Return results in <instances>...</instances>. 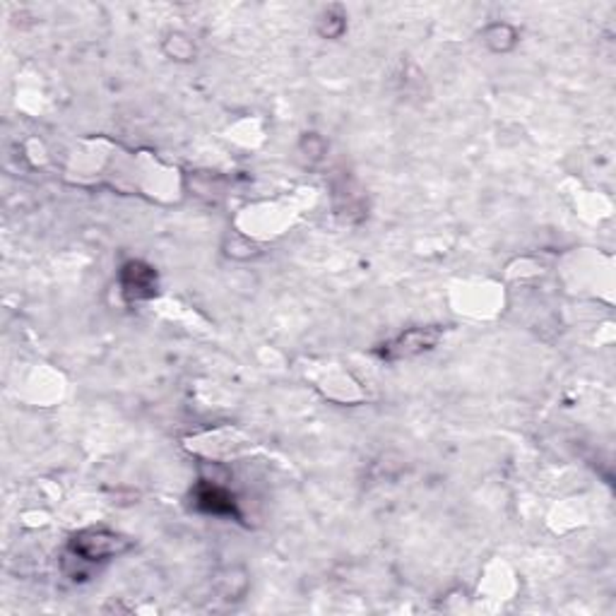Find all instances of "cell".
Instances as JSON below:
<instances>
[{"mask_svg": "<svg viewBox=\"0 0 616 616\" xmlns=\"http://www.w3.org/2000/svg\"><path fill=\"white\" fill-rule=\"evenodd\" d=\"M70 549L82 561H107V559L121 556L123 551L130 549V542L118 532L92 528L80 532V535H75L73 542H70Z\"/></svg>", "mask_w": 616, "mask_h": 616, "instance_id": "1", "label": "cell"}, {"mask_svg": "<svg viewBox=\"0 0 616 616\" xmlns=\"http://www.w3.org/2000/svg\"><path fill=\"white\" fill-rule=\"evenodd\" d=\"M441 340V328H412L405 330L402 335L385 342L381 349L383 359L388 362H400V359H412L424 352H429Z\"/></svg>", "mask_w": 616, "mask_h": 616, "instance_id": "2", "label": "cell"}, {"mask_svg": "<svg viewBox=\"0 0 616 616\" xmlns=\"http://www.w3.org/2000/svg\"><path fill=\"white\" fill-rule=\"evenodd\" d=\"M121 287L130 302L152 299L157 294V272L148 262L128 261L121 268Z\"/></svg>", "mask_w": 616, "mask_h": 616, "instance_id": "3", "label": "cell"}, {"mask_svg": "<svg viewBox=\"0 0 616 616\" xmlns=\"http://www.w3.org/2000/svg\"><path fill=\"white\" fill-rule=\"evenodd\" d=\"M193 501H195V506L202 510V513H210V516H221V518L239 516L234 496L229 494L224 487H220V484H215V482L198 484L193 491Z\"/></svg>", "mask_w": 616, "mask_h": 616, "instance_id": "4", "label": "cell"}, {"mask_svg": "<svg viewBox=\"0 0 616 616\" xmlns=\"http://www.w3.org/2000/svg\"><path fill=\"white\" fill-rule=\"evenodd\" d=\"M482 39L487 48L494 51V54H508V51L516 48L520 36H518V29L508 25V22H491V25L482 29Z\"/></svg>", "mask_w": 616, "mask_h": 616, "instance_id": "5", "label": "cell"}, {"mask_svg": "<svg viewBox=\"0 0 616 616\" xmlns=\"http://www.w3.org/2000/svg\"><path fill=\"white\" fill-rule=\"evenodd\" d=\"M344 29H347V15L342 13V7L337 5L328 7L318 20V32H321L323 39H340Z\"/></svg>", "mask_w": 616, "mask_h": 616, "instance_id": "6", "label": "cell"}, {"mask_svg": "<svg viewBox=\"0 0 616 616\" xmlns=\"http://www.w3.org/2000/svg\"><path fill=\"white\" fill-rule=\"evenodd\" d=\"M164 51L171 61H193L195 56V46L193 41L188 39L186 34L174 32L169 34L167 41H164Z\"/></svg>", "mask_w": 616, "mask_h": 616, "instance_id": "7", "label": "cell"}, {"mask_svg": "<svg viewBox=\"0 0 616 616\" xmlns=\"http://www.w3.org/2000/svg\"><path fill=\"white\" fill-rule=\"evenodd\" d=\"M302 148L303 152H306V157H311V159H321L323 154H325V140H323L318 133H306L303 135Z\"/></svg>", "mask_w": 616, "mask_h": 616, "instance_id": "8", "label": "cell"}]
</instances>
